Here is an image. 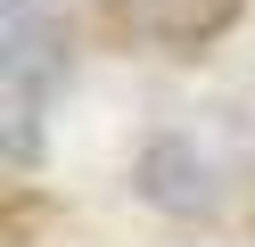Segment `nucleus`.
Masks as SVG:
<instances>
[{
  "label": "nucleus",
  "instance_id": "f03ea898",
  "mask_svg": "<svg viewBox=\"0 0 255 247\" xmlns=\"http://www.w3.org/2000/svg\"><path fill=\"white\" fill-rule=\"evenodd\" d=\"M239 8H247V0H140V25L165 49H206L214 33L239 25Z\"/></svg>",
  "mask_w": 255,
  "mask_h": 247
},
{
  "label": "nucleus",
  "instance_id": "7ed1b4c3",
  "mask_svg": "<svg viewBox=\"0 0 255 247\" xmlns=\"http://www.w3.org/2000/svg\"><path fill=\"white\" fill-rule=\"evenodd\" d=\"M41 107H50V99H41L33 82L0 74V148H8V165H33L41 157Z\"/></svg>",
  "mask_w": 255,
  "mask_h": 247
},
{
  "label": "nucleus",
  "instance_id": "f257e3e1",
  "mask_svg": "<svg viewBox=\"0 0 255 247\" xmlns=\"http://www.w3.org/2000/svg\"><path fill=\"white\" fill-rule=\"evenodd\" d=\"M132 181H140V198H148L156 214H173V223H206V214L222 206L214 157H206L198 140H181V132H165V140H148V148H140Z\"/></svg>",
  "mask_w": 255,
  "mask_h": 247
},
{
  "label": "nucleus",
  "instance_id": "20e7f679",
  "mask_svg": "<svg viewBox=\"0 0 255 247\" xmlns=\"http://www.w3.org/2000/svg\"><path fill=\"white\" fill-rule=\"evenodd\" d=\"M0 8H8V25H25V16H33V0H0Z\"/></svg>",
  "mask_w": 255,
  "mask_h": 247
}]
</instances>
